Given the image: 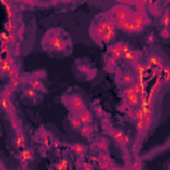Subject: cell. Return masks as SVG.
Returning <instances> with one entry per match:
<instances>
[{
	"mask_svg": "<svg viewBox=\"0 0 170 170\" xmlns=\"http://www.w3.org/2000/svg\"><path fill=\"white\" fill-rule=\"evenodd\" d=\"M125 98L130 106H137L138 105V93L134 88H128L125 91Z\"/></svg>",
	"mask_w": 170,
	"mask_h": 170,
	"instance_id": "6da1fadb",
	"label": "cell"
},
{
	"mask_svg": "<svg viewBox=\"0 0 170 170\" xmlns=\"http://www.w3.org/2000/svg\"><path fill=\"white\" fill-rule=\"evenodd\" d=\"M80 120H81V122L82 124H89L92 121V117H91V114H89L86 110H80Z\"/></svg>",
	"mask_w": 170,
	"mask_h": 170,
	"instance_id": "7a4b0ae2",
	"label": "cell"
},
{
	"mask_svg": "<svg viewBox=\"0 0 170 170\" xmlns=\"http://www.w3.org/2000/svg\"><path fill=\"white\" fill-rule=\"evenodd\" d=\"M73 150H75V153L76 154H79V156H82V154H85L86 153V148L84 146V145H80V144H76V145H73Z\"/></svg>",
	"mask_w": 170,
	"mask_h": 170,
	"instance_id": "3957f363",
	"label": "cell"
},
{
	"mask_svg": "<svg viewBox=\"0 0 170 170\" xmlns=\"http://www.w3.org/2000/svg\"><path fill=\"white\" fill-rule=\"evenodd\" d=\"M161 24H162V27H165V28L170 27V13L169 12H166V13L162 16V19H161Z\"/></svg>",
	"mask_w": 170,
	"mask_h": 170,
	"instance_id": "277c9868",
	"label": "cell"
},
{
	"mask_svg": "<svg viewBox=\"0 0 170 170\" xmlns=\"http://www.w3.org/2000/svg\"><path fill=\"white\" fill-rule=\"evenodd\" d=\"M20 158L21 161H29L32 160V153H31V150H23L20 154Z\"/></svg>",
	"mask_w": 170,
	"mask_h": 170,
	"instance_id": "5b68a950",
	"label": "cell"
},
{
	"mask_svg": "<svg viewBox=\"0 0 170 170\" xmlns=\"http://www.w3.org/2000/svg\"><path fill=\"white\" fill-rule=\"evenodd\" d=\"M149 63L151 64V65H161V60L158 57H156V56L149 57Z\"/></svg>",
	"mask_w": 170,
	"mask_h": 170,
	"instance_id": "8992f818",
	"label": "cell"
},
{
	"mask_svg": "<svg viewBox=\"0 0 170 170\" xmlns=\"http://www.w3.org/2000/svg\"><path fill=\"white\" fill-rule=\"evenodd\" d=\"M124 56H125L126 58H129V60H134V58L137 57V53H136V52H129V51H126L125 53H124Z\"/></svg>",
	"mask_w": 170,
	"mask_h": 170,
	"instance_id": "52a82bcc",
	"label": "cell"
},
{
	"mask_svg": "<svg viewBox=\"0 0 170 170\" xmlns=\"http://www.w3.org/2000/svg\"><path fill=\"white\" fill-rule=\"evenodd\" d=\"M81 133H82V134H84V136H89V134H91V133H92V128H91V126H88V125H85L84 128H82Z\"/></svg>",
	"mask_w": 170,
	"mask_h": 170,
	"instance_id": "ba28073f",
	"label": "cell"
},
{
	"mask_svg": "<svg viewBox=\"0 0 170 170\" xmlns=\"http://www.w3.org/2000/svg\"><path fill=\"white\" fill-rule=\"evenodd\" d=\"M161 36H162V37H165V39H168L169 36H170L169 29H168V28H163V29H162V32H161Z\"/></svg>",
	"mask_w": 170,
	"mask_h": 170,
	"instance_id": "9c48e42d",
	"label": "cell"
},
{
	"mask_svg": "<svg viewBox=\"0 0 170 170\" xmlns=\"http://www.w3.org/2000/svg\"><path fill=\"white\" fill-rule=\"evenodd\" d=\"M124 81L128 82V84L130 85V84H133V77L132 76H125V77H124Z\"/></svg>",
	"mask_w": 170,
	"mask_h": 170,
	"instance_id": "30bf717a",
	"label": "cell"
}]
</instances>
